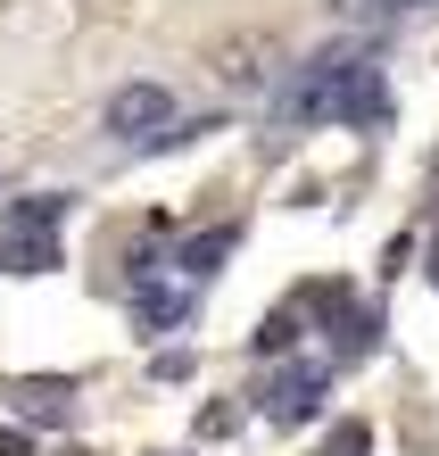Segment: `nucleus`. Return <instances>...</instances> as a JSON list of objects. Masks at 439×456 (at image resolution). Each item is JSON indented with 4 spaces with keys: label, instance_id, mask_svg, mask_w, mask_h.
I'll return each instance as SVG.
<instances>
[{
    "label": "nucleus",
    "instance_id": "nucleus-1",
    "mask_svg": "<svg viewBox=\"0 0 439 456\" xmlns=\"http://www.w3.org/2000/svg\"><path fill=\"white\" fill-rule=\"evenodd\" d=\"M167 125H175V92H167V84H125V92H108V133L158 142Z\"/></svg>",
    "mask_w": 439,
    "mask_h": 456
},
{
    "label": "nucleus",
    "instance_id": "nucleus-2",
    "mask_svg": "<svg viewBox=\"0 0 439 456\" xmlns=\"http://www.w3.org/2000/svg\"><path fill=\"white\" fill-rule=\"evenodd\" d=\"M315 398H323V365H290V373H273L265 415H273V423H307V415H315Z\"/></svg>",
    "mask_w": 439,
    "mask_h": 456
},
{
    "label": "nucleus",
    "instance_id": "nucleus-3",
    "mask_svg": "<svg viewBox=\"0 0 439 456\" xmlns=\"http://www.w3.org/2000/svg\"><path fill=\"white\" fill-rule=\"evenodd\" d=\"M215 75H224V84H240V92H265V84H273V42H265V34L224 42V50H215Z\"/></svg>",
    "mask_w": 439,
    "mask_h": 456
},
{
    "label": "nucleus",
    "instance_id": "nucleus-4",
    "mask_svg": "<svg viewBox=\"0 0 439 456\" xmlns=\"http://www.w3.org/2000/svg\"><path fill=\"white\" fill-rule=\"evenodd\" d=\"M9 398H17V415H34V423H67L75 415V390L67 382H17Z\"/></svg>",
    "mask_w": 439,
    "mask_h": 456
},
{
    "label": "nucleus",
    "instance_id": "nucleus-5",
    "mask_svg": "<svg viewBox=\"0 0 439 456\" xmlns=\"http://www.w3.org/2000/svg\"><path fill=\"white\" fill-rule=\"evenodd\" d=\"M232 240H240L232 224H224V232H199V240H191V249H183V265H191V274H215V265L232 257Z\"/></svg>",
    "mask_w": 439,
    "mask_h": 456
},
{
    "label": "nucleus",
    "instance_id": "nucleus-6",
    "mask_svg": "<svg viewBox=\"0 0 439 456\" xmlns=\"http://www.w3.org/2000/svg\"><path fill=\"white\" fill-rule=\"evenodd\" d=\"M59 216H67V200H17L9 208V232H50Z\"/></svg>",
    "mask_w": 439,
    "mask_h": 456
},
{
    "label": "nucleus",
    "instance_id": "nucleus-7",
    "mask_svg": "<svg viewBox=\"0 0 439 456\" xmlns=\"http://www.w3.org/2000/svg\"><path fill=\"white\" fill-rule=\"evenodd\" d=\"M315 456H373V423H340V432L323 440Z\"/></svg>",
    "mask_w": 439,
    "mask_h": 456
},
{
    "label": "nucleus",
    "instance_id": "nucleus-8",
    "mask_svg": "<svg viewBox=\"0 0 439 456\" xmlns=\"http://www.w3.org/2000/svg\"><path fill=\"white\" fill-rule=\"evenodd\" d=\"M290 340H298V315H290V307H282V315H273V324H265V332H257V348H265V357H273V348H290Z\"/></svg>",
    "mask_w": 439,
    "mask_h": 456
},
{
    "label": "nucleus",
    "instance_id": "nucleus-9",
    "mask_svg": "<svg viewBox=\"0 0 439 456\" xmlns=\"http://www.w3.org/2000/svg\"><path fill=\"white\" fill-rule=\"evenodd\" d=\"M332 9H348V17H356V9H373V0H332Z\"/></svg>",
    "mask_w": 439,
    "mask_h": 456
},
{
    "label": "nucleus",
    "instance_id": "nucleus-10",
    "mask_svg": "<svg viewBox=\"0 0 439 456\" xmlns=\"http://www.w3.org/2000/svg\"><path fill=\"white\" fill-rule=\"evenodd\" d=\"M431 274H439V249H431Z\"/></svg>",
    "mask_w": 439,
    "mask_h": 456
}]
</instances>
